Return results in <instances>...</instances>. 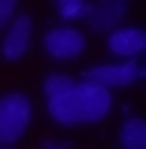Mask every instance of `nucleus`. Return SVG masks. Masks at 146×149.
<instances>
[{
    "instance_id": "nucleus-1",
    "label": "nucleus",
    "mask_w": 146,
    "mask_h": 149,
    "mask_svg": "<svg viewBox=\"0 0 146 149\" xmlns=\"http://www.w3.org/2000/svg\"><path fill=\"white\" fill-rule=\"evenodd\" d=\"M31 116H34V107H31L28 94H18V91L3 94L0 97V143L9 146L22 140L31 125Z\"/></svg>"
},
{
    "instance_id": "nucleus-2",
    "label": "nucleus",
    "mask_w": 146,
    "mask_h": 149,
    "mask_svg": "<svg viewBox=\"0 0 146 149\" xmlns=\"http://www.w3.org/2000/svg\"><path fill=\"white\" fill-rule=\"evenodd\" d=\"M143 76V67L137 64V58H122V64H97L88 67L82 73L85 82H95L101 88H125V85H134Z\"/></svg>"
},
{
    "instance_id": "nucleus-3",
    "label": "nucleus",
    "mask_w": 146,
    "mask_h": 149,
    "mask_svg": "<svg viewBox=\"0 0 146 149\" xmlns=\"http://www.w3.org/2000/svg\"><path fill=\"white\" fill-rule=\"evenodd\" d=\"M76 110H79V125H91L110 116L113 110V94L110 88H101L95 82H76Z\"/></svg>"
},
{
    "instance_id": "nucleus-4",
    "label": "nucleus",
    "mask_w": 146,
    "mask_h": 149,
    "mask_svg": "<svg viewBox=\"0 0 146 149\" xmlns=\"http://www.w3.org/2000/svg\"><path fill=\"white\" fill-rule=\"evenodd\" d=\"M46 46V55L55 58V61H73L85 52V33L79 28H70V24H58L46 33L43 40Z\"/></svg>"
},
{
    "instance_id": "nucleus-5",
    "label": "nucleus",
    "mask_w": 146,
    "mask_h": 149,
    "mask_svg": "<svg viewBox=\"0 0 146 149\" xmlns=\"http://www.w3.org/2000/svg\"><path fill=\"white\" fill-rule=\"evenodd\" d=\"M31 43H34V22H31V15H15L6 24L3 43H0V55L6 61H22L31 52Z\"/></svg>"
},
{
    "instance_id": "nucleus-6",
    "label": "nucleus",
    "mask_w": 146,
    "mask_h": 149,
    "mask_svg": "<svg viewBox=\"0 0 146 149\" xmlns=\"http://www.w3.org/2000/svg\"><path fill=\"white\" fill-rule=\"evenodd\" d=\"M128 15V0H97L88 3V28L91 31H113Z\"/></svg>"
},
{
    "instance_id": "nucleus-7",
    "label": "nucleus",
    "mask_w": 146,
    "mask_h": 149,
    "mask_svg": "<svg viewBox=\"0 0 146 149\" xmlns=\"http://www.w3.org/2000/svg\"><path fill=\"white\" fill-rule=\"evenodd\" d=\"M107 49L116 58H137L146 49V33L140 28H113L107 37Z\"/></svg>"
},
{
    "instance_id": "nucleus-8",
    "label": "nucleus",
    "mask_w": 146,
    "mask_h": 149,
    "mask_svg": "<svg viewBox=\"0 0 146 149\" xmlns=\"http://www.w3.org/2000/svg\"><path fill=\"white\" fill-rule=\"evenodd\" d=\"M76 88V82H73ZM67 88L55 97H46V107H49V116L58 122V125H79V110H76V91Z\"/></svg>"
},
{
    "instance_id": "nucleus-9",
    "label": "nucleus",
    "mask_w": 146,
    "mask_h": 149,
    "mask_svg": "<svg viewBox=\"0 0 146 149\" xmlns=\"http://www.w3.org/2000/svg\"><path fill=\"white\" fill-rule=\"evenodd\" d=\"M119 143L122 149H146V122L140 116H128L119 131Z\"/></svg>"
},
{
    "instance_id": "nucleus-10",
    "label": "nucleus",
    "mask_w": 146,
    "mask_h": 149,
    "mask_svg": "<svg viewBox=\"0 0 146 149\" xmlns=\"http://www.w3.org/2000/svg\"><path fill=\"white\" fill-rule=\"evenodd\" d=\"M58 15H61L64 22H73V18H85V15H88V3H85V0H76V3H64V6H58Z\"/></svg>"
},
{
    "instance_id": "nucleus-11",
    "label": "nucleus",
    "mask_w": 146,
    "mask_h": 149,
    "mask_svg": "<svg viewBox=\"0 0 146 149\" xmlns=\"http://www.w3.org/2000/svg\"><path fill=\"white\" fill-rule=\"evenodd\" d=\"M15 6H18V0H0V28H6L15 18Z\"/></svg>"
},
{
    "instance_id": "nucleus-12",
    "label": "nucleus",
    "mask_w": 146,
    "mask_h": 149,
    "mask_svg": "<svg viewBox=\"0 0 146 149\" xmlns=\"http://www.w3.org/2000/svg\"><path fill=\"white\" fill-rule=\"evenodd\" d=\"M43 149H67V143H58V140H46Z\"/></svg>"
},
{
    "instance_id": "nucleus-13",
    "label": "nucleus",
    "mask_w": 146,
    "mask_h": 149,
    "mask_svg": "<svg viewBox=\"0 0 146 149\" xmlns=\"http://www.w3.org/2000/svg\"><path fill=\"white\" fill-rule=\"evenodd\" d=\"M55 3H58V6H64V3H76V0H55Z\"/></svg>"
}]
</instances>
